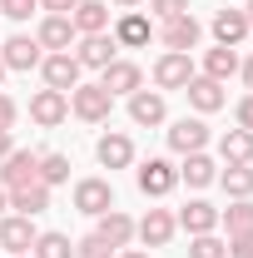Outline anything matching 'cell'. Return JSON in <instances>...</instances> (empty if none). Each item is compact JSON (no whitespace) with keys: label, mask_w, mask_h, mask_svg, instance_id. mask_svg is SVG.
<instances>
[{"label":"cell","mask_w":253,"mask_h":258,"mask_svg":"<svg viewBox=\"0 0 253 258\" xmlns=\"http://www.w3.org/2000/svg\"><path fill=\"white\" fill-rule=\"evenodd\" d=\"M109 109H114V95H109L104 85H85V80H80V85L70 90V114L85 119V124H104Z\"/></svg>","instance_id":"cell-1"},{"label":"cell","mask_w":253,"mask_h":258,"mask_svg":"<svg viewBox=\"0 0 253 258\" xmlns=\"http://www.w3.org/2000/svg\"><path fill=\"white\" fill-rule=\"evenodd\" d=\"M134 184H139L144 199H169V194L179 189V169H174L169 159H144L139 169H134Z\"/></svg>","instance_id":"cell-2"},{"label":"cell","mask_w":253,"mask_h":258,"mask_svg":"<svg viewBox=\"0 0 253 258\" xmlns=\"http://www.w3.org/2000/svg\"><path fill=\"white\" fill-rule=\"evenodd\" d=\"M75 60H80V70H104V64L119 60V45H114V35H80L75 40Z\"/></svg>","instance_id":"cell-3"},{"label":"cell","mask_w":253,"mask_h":258,"mask_svg":"<svg viewBox=\"0 0 253 258\" xmlns=\"http://www.w3.org/2000/svg\"><path fill=\"white\" fill-rule=\"evenodd\" d=\"M159 40H164V50H179V55H194V50H199V40H204V25H199V20H194L189 10H184V15L164 20Z\"/></svg>","instance_id":"cell-4"},{"label":"cell","mask_w":253,"mask_h":258,"mask_svg":"<svg viewBox=\"0 0 253 258\" xmlns=\"http://www.w3.org/2000/svg\"><path fill=\"white\" fill-rule=\"evenodd\" d=\"M40 75H45V90H60V95H70L75 85H80V60L70 55V50H60V55H45L40 60Z\"/></svg>","instance_id":"cell-5"},{"label":"cell","mask_w":253,"mask_h":258,"mask_svg":"<svg viewBox=\"0 0 253 258\" xmlns=\"http://www.w3.org/2000/svg\"><path fill=\"white\" fill-rule=\"evenodd\" d=\"M75 209L90 214V219L109 214V209H114V184H109V179H80V184H75Z\"/></svg>","instance_id":"cell-6"},{"label":"cell","mask_w":253,"mask_h":258,"mask_svg":"<svg viewBox=\"0 0 253 258\" xmlns=\"http://www.w3.org/2000/svg\"><path fill=\"white\" fill-rule=\"evenodd\" d=\"M114 45H119V50H144V45H149V40H154V20H149V15H139V10H124V15H119V20H114Z\"/></svg>","instance_id":"cell-7"},{"label":"cell","mask_w":253,"mask_h":258,"mask_svg":"<svg viewBox=\"0 0 253 258\" xmlns=\"http://www.w3.org/2000/svg\"><path fill=\"white\" fill-rule=\"evenodd\" d=\"M194 80V55H179V50H164L154 60V85L159 90H184Z\"/></svg>","instance_id":"cell-8"},{"label":"cell","mask_w":253,"mask_h":258,"mask_svg":"<svg viewBox=\"0 0 253 258\" xmlns=\"http://www.w3.org/2000/svg\"><path fill=\"white\" fill-rule=\"evenodd\" d=\"M30 119L40 129H55L70 119V95H60V90H35L30 95Z\"/></svg>","instance_id":"cell-9"},{"label":"cell","mask_w":253,"mask_h":258,"mask_svg":"<svg viewBox=\"0 0 253 258\" xmlns=\"http://www.w3.org/2000/svg\"><path fill=\"white\" fill-rule=\"evenodd\" d=\"M35 179H40V154L10 149V154L0 159V184H5V189H20V184H35Z\"/></svg>","instance_id":"cell-10"},{"label":"cell","mask_w":253,"mask_h":258,"mask_svg":"<svg viewBox=\"0 0 253 258\" xmlns=\"http://www.w3.org/2000/svg\"><path fill=\"white\" fill-rule=\"evenodd\" d=\"M204 144H209V124H204L199 114H184V119L169 124V149H174V154H199Z\"/></svg>","instance_id":"cell-11"},{"label":"cell","mask_w":253,"mask_h":258,"mask_svg":"<svg viewBox=\"0 0 253 258\" xmlns=\"http://www.w3.org/2000/svg\"><path fill=\"white\" fill-rule=\"evenodd\" d=\"M129 119L139 129H154L169 119V104H164V90H134L129 95Z\"/></svg>","instance_id":"cell-12"},{"label":"cell","mask_w":253,"mask_h":258,"mask_svg":"<svg viewBox=\"0 0 253 258\" xmlns=\"http://www.w3.org/2000/svg\"><path fill=\"white\" fill-rule=\"evenodd\" d=\"M174 233H179V224H174V214H169V209H149V214L134 224V238H139L144 248H164Z\"/></svg>","instance_id":"cell-13"},{"label":"cell","mask_w":253,"mask_h":258,"mask_svg":"<svg viewBox=\"0 0 253 258\" xmlns=\"http://www.w3.org/2000/svg\"><path fill=\"white\" fill-rule=\"evenodd\" d=\"M35 219H25V214H5L0 219V248L5 253H30L35 248Z\"/></svg>","instance_id":"cell-14"},{"label":"cell","mask_w":253,"mask_h":258,"mask_svg":"<svg viewBox=\"0 0 253 258\" xmlns=\"http://www.w3.org/2000/svg\"><path fill=\"white\" fill-rule=\"evenodd\" d=\"M0 60H5V70H40L45 50H40L35 35H10V40L0 45Z\"/></svg>","instance_id":"cell-15"},{"label":"cell","mask_w":253,"mask_h":258,"mask_svg":"<svg viewBox=\"0 0 253 258\" xmlns=\"http://www.w3.org/2000/svg\"><path fill=\"white\" fill-rule=\"evenodd\" d=\"M184 95H189L194 114H219L223 104H228V95H223L219 80H209V75H194L189 85H184Z\"/></svg>","instance_id":"cell-16"},{"label":"cell","mask_w":253,"mask_h":258,"mask_svg":"<svg viewBox=\"0 0 253 258\" xmlns=\"http://www.w3.org/2000/svg\"><path fill=\"white\" fill-rule=\"evenodd\" d=\"M99 85L109 90V95H134V90H144V70L134 60H114L99 70Z\"/></svg>","instance_id":"cell-17"},{"label":"cell","mask_w":253,"mask_h":258,"mask_svg":"<svg viewBox=\"0 0 253 258\" xmlns=\"http://www.w3.org/2000/svg\"><path fill=\"white\" fill-rule=\"evenodd\" d=\"M35 40H40L45 55H60V50H70L80 35H75V25H70V15H45L40 30H35Z\"/></svg>","instance_id":"cell-18"},{"label":"cell","mask_w":253,"mask_h":258,"mask_svg":"<svg viewBox=\"0 0 253 258\" xmlns=\"http://www.w3.org/2000/svg\"><path fill=\"white\" fill-rule=\"evenodd\" d=\"M174 224L184 228L189 238H194V233H214V228H219V209H214L209 199H189V204L174 214Z\"/></svg>","instance_id":"cell-19"},{"label":"cell","mask_w":253,"mask_h":258,"mask_svg":"<svg viewBox=\"0 0 253 258\" xmlns=\"http://www.w3.org/2000/svg\"><path fill=\"white\" fill-rule=\"evenodd\" d=\"M95 159L104 164V169H129V164H134V139H129V134H119V129L99 134V144H95Z\"/></svg>","instance_id":"cell-20"},{"label":"cell","mask_w":253,"mask_h":258,"mask_svg":"<svg viewBox=\"0 0 253 258\" xmlns=\"http://www.w3.org/2000/svg\"><path fill=\"white\" fill-rule=\"evenodd\" d=\"M70 25H75V35H104L109 30V5L104 0H80L70 10Z\"/></svg>","instance_id":"cell-21"},{"label":"cell","mask_w":253,"mask_h":258,"mask_svg":"<svg viewBox=\"0 0 253 258\" xmlns=\"http://www.w3.org/2000/svg\"><path fill=\"white\" fill-rule=\"evenodd\" d=\"M248 15H243V10H219V15H214V40H219V45H228V50H238V45H243V40H248Z\"/></svg>","instance_id":"cell-22"},{"label":"cell","mask_w":253,"mask_h":258,"mask_svg":"<svg viewBox=\"0 0 253 258\" xmlns=\"http://www.w3.org/2000/svg\"><path fill=\"white\" fill-rule=\"evenodd\" d=\"M95 233L109 243V248H129V243H134V219H129L124 209H109V214H99Z\"/></svg>","instance_id":"cell-23"},{"label":"cell","mask_w":253,"mask_h":258,"mask_svg":"<svg viewBox=\"0 0 253 258\" xmlns=\"http://www.w3.org/2000/svg\"><path fill=\"white\" fill-rule=\"evenodd\" d=\"M219 179V164L209 159L204 149L199 154H184V164H179V184H189V189H209Z\"/></svg>","instance_id":"cell-24"},{"label":"cell","mask_w":253,"mask_h":258,"mask_svg":"<svg viewBox=\"0 0 253 258\" xmlns=\"http://www.w3.org/2000/svg\"><path fill=\"white\" fill-rule=\"evenodd\" d=\"M10 209L25 214V219H35V214L50 209V189H45L40 179H35V184H20V189H10Z\"/></svg>","instance_id":"cell-25"},{"label":"cell","mask_w":253,"mask_h":258,"mask_svg":"<svg viewBox=\"0 0 253 258\" xmlns=\"http://www.w3.org/2000/svg\"><path fill=\"white\" fill-rule=\"evenodd\" d=\"M238 50H228V45H214V50H209V55H204V75H209V80H219V85H228V80H233V75H238Z\"/></svg>","instance_id":"cell-26"},{"label":"cell","mask_w":253,"mask_h":258,"mask_svg":"<svg viewBox=\"0 0 253 258\" xmlns=\"http://www.w3.org/2000/svg\"><path fill=\"white\" fill-rule=\"evenodd\" d=\"M219 159L223 164H253V134L248 129H228L219 139Z\"/></svg>","instance_id":"cell-27"},{"label":"cell","mask_w":253,"mask_h":258,"mask_svg":"<svg viewBox=\"0 0 253 258\" xmlns=\"http://www.w3.org/2000/svg\"><path fill=\"white\" fill-rule=\"evenodd\" d=\"M219 184L228 199H253V169L248 164H228V169H219Z\"/></svg>","instance_id":"cell-28"},{"label":"cell","mask_w":253,"mask_h":258,"mask_svg":"<svg viewBox=\"0 0 253 258\" xmlns=\"http://www.w3.org/2000/svg\"><path fill=\"white\" fill-rule=\"evenodd\" d=\"M30 258H75V243H70V233H35V248Z\"/></svg>","instance_id":"cell-29"},{"label":"cell","mask_w":253,"mask_h":258,"mask_svg":"<svg viewBox=\"0 0 253 258\" xmlns=\"http://www.w3.org/2000/svg\"><path fill=\"white\" fill-rule=\"evenodd\" d=\"M40 184H45V189L70 184V159H65V154H55V149H50V154H40Z\"/></svg>","instance_id":"cell-30"},{"label":"cell","mask_w":253,"mask_h":258,"mask_svg":"<svg viewBox=\"0 0 253 258\" xmlns=\"http://www.w3.org/2000/svg\"><path fill=\"white\" fill-rule=\"evenodd\" d=\"M219 224H228V233L253 228V199H233L228 209H219Z\"/></svg>","instance_id":"cell-31"},{"label":"cell","mask_w":253,"mask_h":258,"mask_svg":"<svg viewBox=\"0 0 253 258\" xmlns=\"http://www.w3.org/2000/svg\"><path fill=\"white\" fill-rule=\"evenodd\" d=\"M189 258H228V243L219 233H194L189 238Z\"/></svg>","instance_id":"cell-32"},{"label":"cell","mask_w":253,"mask_h":258,"mask_svg":"<svg viewBox=\"0 0 253 258\" xmlns=\"http://www.w3.org/2000/svg\"><path fill=\"white\" fill-rule=\"evenodd\" d=\"M114 253H119V248H109L99 233H85V238L75 243V258H114Z\"/></svg>","instance_id":"cell-33"},{"label":"cell","mask_w":253,"mask_h":258,"mask_svg":"<svg viewBox=\"0 0 253 258\" xmlns=\"http://www.w3.org/2000/svg\"><path fill=\"white\" fill-rule=\"evenodd\" d=\"M223 243H228V258H253V228H238V233H228Z\"/></svg>","instance_id":"cell-34"},{"label":"cell","mask_w":253,"mask_h":258,"mask_svg":"<svg viewBox=\"0 0 253 258\" xmlns=\"http://www.w3.org/2000/svg\"><path fill=\"white\" fill-rule=\"evenodd\" d=\"M35 10H40V0H0V15H10V20H30Z\"/></svg>","instance_id":"cell-35"},{"label":"cell","mask_w":253,"mask_h":258,"mask_svg":"<svg viewBox=\"0 0 253 258\" xmlns=\"http://www.w3.org/2000/svg\"><path fill=\"white\" fill-rule=\"evenodd\" d=\"M149 10H154L159 20H174V15H184V10H189V0H149Z\"/></svg>","instance_id":"cell-36"},{"label":"cell","mask_w":253,"mask_h":258,"mask_svg":"<svg viewBox=\"0 0 253 258\" xmlns=\"http://www.w3.org/2000/svg\"><path fill=\"white\" fill-rule=\"evenodd\" d=\"M15 119H20V104L0 90V129H15Z\"/></svg>","instance_id":"cell-37"},{"label":"cell","mask_w":253,"mask_h":258,"mask_svg":"<svg viewBox=\"0 0 253 258\" xmlns=\"http://www.w3.org/2000/svg\"><path fill=\"white\" fill-rule=\"evenodd\" d=\"M233 119H238V129H248V134H253V95H243L238 104H233Z\"/></svg>","instance_id":"cell-38"},{"label":"cell","mask_w":253,"mask_h":258,"mask_svg":"<svg viewBox=\"0 0 253 258\" xmlns=\"http://www.w3.org/2000/svg\"><path fill=\"white\" fill-rule=\"evenodd\" d=\"M40 5H45V15H70L80 0H40Z\"/></svg>","instance_id":"cell-39"},{"label":"cell","mask_w":253,"mask_h":258,"mask_svg":"<svg viewBox=\"0 0 253 258\" xmlns=\"http://www.w3.org/2000/svg\"><path fill=\"white\" fill-rule=\"evenodd\" d=\"M238 80H243V85H248V95H253V55L243 64H238Z\"/></svg>","instance_id":"cell-40"},{"label":"cell","mask_w":253,"mask_h":258,"mask_svg":"<svg viewBox=\"0 0 253 258\" xmlns=\"http://www.w3.org/2000/svg\"><path fill=\"white\" fill-rule=\"evenodd\" d=\"M10 149H15V134H10V129H0V159H5Z\"/></svg>","instance_id":"cell-41"},{"label":"cell","mask_w":253,"mask_h":258,"mask_svg":"<svg viewBox=\"0 0 253 258\" xmlns=\"http://www.w3.org/2000/svg\"><path fill=\"white\" fill-rule=\"evenodd\" d=\"M114 258H149V248H119Z\"/></svg>","instance_id":"cell-42"},{"label":"cell","mask_w":253,"mask_h":258,"mask_svg":"<svg viewBox=\"0 0 253 258\" xmlns=\"http://www.w3.org/2000/svg\"><path fill=\"white\" fill-rule=\"evenodd\" d=\"M5 209H10V189L0 184V214H5Z\"/></svg>","instance_id":"cell-43"},{"label":"cell","mask_w":253,"mask_h":258,"mask_svg":"<svg viewBox=\"0 0 253 258\" xmlns=\"http://www.w3.org/2000/svg\"><path fill=\"white\" fill-rule=\"evenodd\" d=\"M114 5H119V10H134V5H144V0H114Z\"/></svg>","instance_id":"cell-44"},{"label":"cell","mask_w":253,"mask_h":258,"mask_svg":"<svg viewBox=\"0 0 253 258\" xmlns=\"http://www.w3.org/2000/svg\"><path fill=\"white\" fill-rule=\"evenodd\" d=\"M243 15H248V25H253V0H248V10H243Z\"/></svg>","instance_id":"cell-45"},{"label":"cell","mask_w":253,"mask_h":258,"mask_svg":"<svg viewBox=\"0 0 253 258\" xmlns=\"http://www.w3.org/2000/svg\"><path fill=\"white\" fill-rule=\"evenodd\" d=\"M0 80H5V60H0Z\"/></svg>","instance_id":"cell-46"},{"label":"cell","mask_w":253,"mask_h":258,"mask_svg":"<svg viewBox=\"0 0 253 258\" xmlns=\"http://www.w3.org/2000/svg\"><path fill=\"white\" fill-rule=\"evenodd\" d=\"M10 258H30V253H10Z\"/></svg>","instance_id":"cell-47"}]
</instances>
